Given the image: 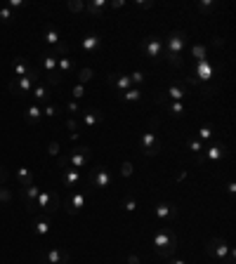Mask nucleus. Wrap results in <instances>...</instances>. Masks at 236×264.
Instances as JSON below:
<instances>
[{
    "label": "nucleus",
    "instance_id": "f257e3e1",
    "mask_svg": "<svg viewBox=\"0 0 236 264\" xmlns=\"http://www.w3.org/2000/svg\"><path fill=\"white\" fill-rule=\"evenodd\" d=\"M92 158V149L88 144H81L71 149V151H64V154L57 156V168H76V170H83L85 165L90 163Z\"/></svg>",
    "mask_w": 236,
    "mask_h": 264
},
{
    "label": "nucleus",
    "instance_id": "f03ea898",
    "mask_svg": "<svg viewBox=\"0 0 236 264\" xmlns=\"http://www.w3.org/2000/svg\"><path fill=\"white\" fill-rule=\"evenodd\" d=\"M163 43H165V52H163V55L168 57L170 66H173V69H182V52H184V45H187V33L180 31V28H175Z\"/></svg>",
    "mask_w": 236,
    "mask_h": 264
},
{
    "label": "nucleus",
    "instance_id": "7ed1b4c3",
    "mask_svg": "<svg viewBox=\"0 0 236 264\" xmlns=\"http://www.w3.org/2000/svg\"><path fill=\"white\" fill-rule=\"evenodd\" d=\"M59 208H62V198H59V193L45 189V191L38 193V198H36V203H33V210H31V215L52 217V215H57V212H59Z\"/></svg>",
    "mask_w": 236,
    "mask_h": 264
},
{
    "label": "nucleus",
    "instance_id": "20e7f679",
    "mask_svg": "<svg viewBox=\"0 0 236 264\" xmlns=\"http://www.w3.org/2000/svg\"><path fill=\"white\" fill-rule=\"evenodd\" d=\"M40 66H43V76H45V83L50 88H57V85H62V76L57 71V52L52 47H45L43 52H40Z\"/></svg>",
    "mask_w": 236,
    "mask_h": 264
},
{
    "label": "nucleus",
    "instance_id": "39448f33",
    "mask_svg": "<svg viewBox=\"0 0 236 264\" xmlns=\"http://www.w3.org/2000/svg\"><path fill=\"white\" fill-rule=\"evenodd\" d=\"M40 78H43V73L38 71L36 66L31 69V71L24 76V78H17V81L7 83V90L12 92V94H19V97H26V94H31V90L36 88L38 83H40Z\"/></svg>",
    "mask_w": 236,
    "mask_h": 264
},
{
    "label": "nucleus",
    "instance_id": "423d86ee",
    "mask_svg": "<svg viewBox=\"0 0 236 264\" xmlns=\"http://www.w3.org/2000/svg\"><path fill=\"white\" fill-rule=\"evenodd\" d=\"M158 116H154L151 118V130H146L144 135H142V139H139V149H142V154L146 156V158H154V156H158V151L163 149V142H158L156 139V128H158Z\"/></svg>",
    "mask_w": 236,
    "mask_h": 264
},
{
    "label": "nucleus",
    "instance_id": "0eeeda50",
    "mask_svg": "<svg viewBox=\"0 0 236 264\" xmlns=\"http://www.w3.org/2000/svg\"><path fill=\"white\" fill-rule=\"evenodd\" d=\"M208 253L218 262H225V264H234V250L229 248V243L225 241L222 236H213L208 241Z\"/></svg>",
    "mask_w": 236,
    "mask_h": 264
},
{
    "label": "nucleus",
    "instance_id": "6e6552de",
    "mask_svg": "<svg viewBox=\"0 0 236 264\" xmlns=\"http://www.w3.org/2000/svg\"><path fill=\"white\" fill-rule=\"evenodd\" d=\"M88 193H90V186H88V189H76V191L69 193V198L62 203V208L66 210L69 217L81 215V210L85 208V203H88Z\"/></svg>",
    "mask_w": 236,
    "mask_h": 264
},
{
    "label": "nucleus",
    "instance_id": "1a4fd4ad",
    "mask_svg": "<svg viewBox=\"0 0 236 264\" xmlns=\"http://www.w3.org/2000/svg\"><path fill=\"white\" fill-rule=\"evenodd\" d=\"M139 50H142V52H144L149 59L158 62V59L163 57V52H165V43H163V38L149 36V38H144V40L139 43Z\"/></svg>",
    "mask_w": 236,
    "mask_h": 264
},
{
    "label": "nucleus",
    "instance_id": "9d476101",
    "mask_svg": "<svg viewBox=\"0 0 236 264\" xmlns=\"http://www.w3.org/2000/svg\"><path fill=\"white\" fill-rule=\"evenodd\" d=\"M59 179H62V186L69 189V191H76L83 186V170H76V168H62L59 170Z\"/></svg>",
    "mask_w": 236,
    "mask_h": 264
},
{
    "label": "nucleus",
    "instance_id": "9b49d317",
    "mask_svg": "<svg viewBox=\"0 0 236 264\" xmlns=\"http://www.w3.org/2000/svg\"><path fill=\"white\" fill-rule=\"evenodd\" d=\"M109 184H111V173L104 165H97L90 173V177H88V186L90 189H107Z\"/></svg>",
    "mask_w": 236,
    "mask_h": 264
},
{
    "label": "nucleus",
    "instance_id": "f8f14e48",
    "mask_svg": "<svg viewBox=\"0 0 236 264\" xmlns=\"http://www.w3.org/2000/svg\"><path fill=\"white\" fill-rule=\"evenodd\" d=\"M194 78L199 83H208L213 76H215V69H213V62L210 59H203V62H194Z\"/></svg>",
    "mask_w": 236,
    "mask_h": 264
},
{
    "label": "nucleus",
    "instance_id": "ddd939ff",
    "mask_svg": "<svg viewBox=\"0 0 236 264\" xmlns=\"http://www.w3.org/2000/svg\"><path fill=\"white\" fill-rule=\"evenodd\" d=\"M107 83H109V85H114V90H116L118 94H123V92H127L130 88H132V78H130V76H125V73H109Z\"/></svg>",
    "mask_w": 236,
    "mask_h": 264
},
{
    "label": "nucleus",
    "instance_id": "4468645a",
    "mask_svg": "<svg viewBox=\"0 0 236 264\" xmlns=\"http://www.w3.org/2000/svg\"><path fill=\"white\" fill-rule=\"evenodd\" d=\"M81 120H83V125L85 128H97V125H102L104 123V113H102L100 109H90V106H85L81 113Z\"/></svg>",
    "mask_w": 236,
    "mask_h": 264
},
{
    "label": "nucleus",
    "instance_id": "2eb2a0df",
    "mask_svg": "<svg viewBox=\"0 0 236 264\" xmlns=\"http://www.w3.org/2000/svg\"><path fill=\"white\" fill-rule=\"evenodd\" d=\"M43 260L47 264H71V253L64 250V248H52V250H47L43 255Z\"/></svg>",
    "mask_w": 236,
    "mask_h": 264
},
{
    "label": "nucleus",
    "instance_id": "dca6fc26",
    "mask_svg": "<svg viewBox=\"0 0 236 264\" xmlns=\"http://www.w3.org/2000/svg\"><path fill=\"white\" fill-rule=\"evenodd\" d=\"M100 47H102L100 33H85V36L81 38V50L85 52V55H95V52H100Z\"/></svg>",
    "mask_w": 236,
    "mask_h": 264
},
{
    "label": "nucleus",
    "instance_id": "f3484780",
    "mask_svg": "<svg viewBox=\"0 0 236 264\" xmlns=\"http://www.w3.org/2000/svg\"><path fill=\"white\" fill-rule=\"evenodd\" d=\"M173 234H175L173 229H168L165 224H158V227H156V234H154V250H163V248H168Z\"/></svg>",
    "mask_w": 236,
    "mask_h": 264
},
{
    "label": "nucleus",
    "instance_id": "a211bd4d",
    "mask_svg": "<svg viewBox=\"0 0 236 264\" xmlns=\"http://www.w3.org/2000/svg\"><path fill=\"white\" fill-rule=\"evenodd\" d=\"M156 217L161 219V222H175L177 219V208H175L173 203H168V200H161L156 205Z\"/></svg>",
    "mask_w": 236,
    "mask_h": 264
},
{
    "label": "nucleus",
    "instance_id": "6ab92c4d",
    "mask_svg": "<svg viewBox=\"0 0 236 264\" xmlns=\"http://www.w3.org/2000/svg\"><path fill=\"white\" fill-rule=\"evenodd\" d=\"M50 231H52V217H33V236L38 238H45L50 236Z\"/></svg>",
    "mask_w": 236,
    "mask_h": 264
},
{
    "label": "nucleus",
    "instance_id": "aec40b11",
    "mask_svg": "<svg viewBox=\"0 0 236 264\" xmlns=\"http://www.w3.org/2000/svg\"><path fill=\"white\" fill-rule=\"evenodd\" d=\"M156 104L165 106V111L173 113V116H182V113H184V104H182V101H168L163 94H156Z\"/></svg>",
    "mask_w": 236,
    "mask_h": 264
},
{
    "label": "nucleus",
    "instance_id": "412c9836",
    "mask_svg": "<svg viewBox=\"0 0 236 264\" xmlns=\"http://www.w3.org/2000/svg\"><path fill=\"white\" fill-rule=\"evenodd\" d=\"M203 156H206V161H213V163H218V161H222L225 156H227V146L225 144H213L208 149V151H203Z\"/></svg>",
    "mask_w": 236,
    "mask_h": 264
},
{
    "label": "nucleus",
    "instance_id": "4be33fe9",
    "mask_svg": "<svg viewBox=\"0 0 236 264\" xmlns=\"http://www.w3.org/2000/svg\"><path fill=\"white\" fill-rule=\"evenodd\" d=\"M165 94H168L173 101H182L187 97V88H184V83H173V85L165 88ZM168 97H165V99H168Z\"/></svg>",
    "mask_w": 236,
    "mask_h": 264
},
{
    "label": "nucleus",
    "instance_id": "5701e85b",
    "mask_svg": "<svg viewBox=\"0 0 236 264\" xmlns=\"http://www.w3.org/2000/svg\"><path fill=\"white\" fill-rule=\"evenodd\" d=\"M24 118H26L28 125H38V123L43 120V109H40L36 101H33V104H28V106H26V113H24Z\"/></svg>",
    "mask_w": 236,
    "mask_h": 264
},
{
    "label": "nucleus",
    "instance_id": "b1692460",
    "mask_svg": "<svg viewBox=\"0 0 236 264\" xmlns=\"http://www.w3.org/2000/svg\"><path fill=\"white\" fill-rule=\"evenodd\" d=\"M177 248H180V243H177V236L173 234V236H170V243H168V248H163V250H156V257L168 262V260H173V257H175Z\"/></svg>",
    "mask_w": 236,
    "mask_h": 264
},
{
    "label": "nucleus",
    "instance_id": "393cba45",
    "mask_svg": "<svg viewBox=\"0 0 236 264\" xmlns=\"http://www.w3.org/2000/svg\"><path fill=\"white\" fill-rule=\"evenodd\" d=\"M43 40H45L47 47H57V45H59V43H62V36H59L57 26L47 24V26H45V33H43Z\"/></svg>",
    "mask_w": 236,
    "mask_h": 264
},
{
    "label": "nucleus",
    "instance_id": "a878e982",
    "mask_svg": "<svg viewBox=\"0 0 236 264\" xmlns=\"http://www.w3.org/2000/svg\"><path fill=\"white\" fill-rule=\"evenodd\" d=\"M57 71H59V76H69V73L76 71V62H73L71 57H57Z\"/></svg>",
    "mask_w": 236,
    "mask_h": 264
},
{
    "label": "nucleus",
    "instance_id": "bb28decb",
    "mask_svg": "<svg viewBox=\"0 0 236 264\" xmlns=\"http://www.w3.org/2000/svg\"><path fill=\"white\" fill-rule=\"evenodd\" d=\"M33 99L36 101H50V94H52V88H50V85H47V83H38L36 88H33Z\"/></svg>",
    "mask_w": 236,
    "mask_h": 264
},
{
    "label": "nucleus",
    "instance_id": "cd10ccee",
    "mask_svg": "<svg viewBox=\"0 0 236 264\" xmlns=\"http://www.w3.org/2000/svg\"><path fill=\"white\" fill-rule=\"evenodd\" d=\"M107 7H109V2H107V0H95V2H85V12H88V14H92V17H102Z\"/></svg>",
    "mask_w": 236,
    "mask_h": 264
},
{
    "label": "nucleus",
    "instance_id": "c85d7f7f",
    "mask_svg": "<svg viewBox=\"0 0 236 264\" xmlns=\"http://www.w3.org/2000/svg\"><path fill=\"white\" fill-rule=\"evenodd\" d=\"M66 130H69V142H78V139H81V123H78V120L73 118V116H69V118H66Z\"/></svg>",
    "mask_w": 236,
    "mask_h": 264
},
{
    "label": "nucleus",
    "instance_id": "c756f323",
    "mask_svg": "<svg viewBox=\"0 0 236 264\" xmlns=\"http://www.w3.org/2000/svg\"><path fill=\"white\" fill-rule=\"evenodd\" d=\"M31 69H33V64H31L28 59H14V62H12V71H14L17 78H24Z\"/></svg>",
    "mask_w": 236,
    "mask_h": 264
},
{
    "label": "nucleus",
    "instance_id": "7c9ffc66",
    "mask_svg": "<svg viewBox=\"0 0 236 264\" xmlns=\"http://www.w3.org/2000/svg\"><path fill=\"white\" fill-rule=\"evenodd\" d=\"M17 179H19V186H21V189H24V186H31V184H33V173H31L28 168H19Z\"/></svg>",
    "mask_w": 236,
    "mask_h": 264
},
{
    "label": "nucleus",
    "instance_id": "2f4dec72",
    "mask_svg": "<svg viewBox=\"0 0 236 264\" xmlns=\"http://www.w3.org/2000/svg\"><path fill=\"white\" fill-rule=\"evenodd\" d=\"M142 97H144V94H142V88H130V90L127 92H123V94H120V99L125 101H130V104H132V101H142Z\"/></svg>",
    "mask_w": 236,
    "mask_h": 264
},
{
    "label": "nucleus",
    "instance_id": "473e14b6",
    "mask_svg": "<svg viewBox=\"0 0 236 264\" xmlns=\"http://www.w3.org/2000/svg\"><path fill=\"white\" fill-rule=\"evenodd\" d=\"M191 57H194V62H203V59H208V50H206V45L194 43V45H191Z\"/></svg>",
    "mask_w": 236,
    "mask_h": 264
},
{
    "label": "nucleus",
    "instance_id": "72a5a7b5",
    "mask_svg": "<svg viewBox=\"0 0 236 264\" xmlns=\"http://www.w3.org/2000/svg\"><path fill=\"white\" fill-rule=\"evenodd\" d=\"M92 78H95V71H92L90 66H83L81 71H78V83H81V85H88Z\"/></svg>",
    "mask_w": 236,
    "mask_h": 264
},
{
    "label": "nucleus",
    "instance_id": "f704fd0d",
    "mask_svg": "<svg viewBox=\"0 0 236 264\" xmlns=\"http://www.w3.org/2000/svg\"><path fill=\"white\" fill-rule=\"evenodd\" d=\"M120 208L127 210V212H135L139 205H137V200L132 198V196H125V198H120Z\"/></svg>",
    "mask_w": 236,
    "mask_h": 264
},
{
    "label": "nucleus",
    "instance_id": "c9c22d12",
    "mask_svg": "<svg viewBox=\"0 0 236 264\" xmlns=\"http://www.w3.org/2000/svg\"><path fill=\"white\" fill-rule=\"evenodd\" d=\"M187 149L194 151V154H203V151H206V144H203L201 139H189V142H187Z\"/></svg>",
    "mask_w": 236,
    "mask_h": 264
},
{
    "label": "nucleus",
    "instance_id": "e433bc0d",
    "mask_svg": "<svg viewBox=\"0 0 236 264\" xmlns=\"http://www.w3.org/2000/svg\"><path fill=\"white\" fill-rule=\"evenodd\" d=\"M83 109H85V104H78V101H66V111H69L71 116H81Z\"/></svg>",
    "mask_w": 236,
    "mask_h": 264
},
{
    "label": "nucleus",
    "instance_id": "4c0bfd02",
    "mask_svg": "<svg viewBox=\"0 0 236 264\" xmlns=\"http://www.w3.org/2000/svg\"><path fill=\"white\" fill-rule=\"evenodd\" d=\"M213 137H215V132H213V128H208V125H203V128L199 130V139L203 142V144H206V142H210Z\"/></svg>",
    "mask_w": 236,
    "mask_h": 264
},
{
    "label": "nucleus",
    "instance_id": "58836bf2",
    "mask_svg": "<svg viewBox=\"0 0 236 264\" xmlns=\"http://www.w3.org/2000/svg\"><path fill=\"white\" fill-rule=\"evenodd\" d=\"M12 19H14V12H12L7 5H5V7H0V21H2V24H9Z\"/></svg>",
    "mask_w": 236,
    "mask_h": 264
},
{
    "label": "nucleus",
    "instance_id": "ea45409f",
    "mask_svg": "<svg viewBox=\"0 0 236 264\" xmlns=\"http://www.w3.org/2000/svg\"><path fill=\"white\" fill-rule=\"evenodd\" d=\"M57 113H59V109H57L55 104H50V101H47L45 106H43V116H45V118H55Z\"/></svg>",
    "mask_w": 236,
    "mask_h": 264
},
{
    "label": "nucleus",
    "instance_id": "a19ab883",
    "mask_svg": "<svg viewBox=\"0 0 236 264\" xmlns=\"http://www.w3.org/2000/svg\"><path fill=\"white\" fill-rule=\"evenodd\" d=\"M66 9H69V12H83V9H85V2H83V0H71V2H66Z\"/></svg>",
    "mask_w": 236,
    "mask_h": 264
},
{
    "label": "nucleus",
    "instance_id": "79ce46f5",
    "mask_svg": "<svg viewBox=\"0 0 236 264\" xmlns=\"http://www.w3.org/2000/svg\"><path fill=\"white\" fill-rule=\"evenodd\" d=\"M120 177H132V163H130V161H123V163H120Z\"/></svg>",
    "mask_w": 236,
    "mask_h": 264
},
{
    "label": "nucleus",
    "instance_id": "37998d69",
    "mask_svg": "<svg viewBox=\"0 0 236 264\" xmlns=\"http://www.w3.org/2000/svg\"><path fill=\"white\" fill-rule=\"evenodd\" d=\"M71 94L76 97V99H83V97H85V85L76 83V85H73V90H71Z\"/></svg>",
    "mask_w": 236,
    "mask_h": 264
},
{
    "label": "nucleus",
    "instance_id": "c03bdc74",
    "mask_svg": "<svg viewBox=\"0 0 236 264\" xmlns=\"http://www.w3.org/2000/svg\"><path fill=\"white\" fill-rule=\"evenodd\" d=\"M213 7H215V2H213V0H203V2H196V9H199V12H210Z\"/></svg>",
    "mask_w": 236,
    "mask_h": 264
},
{
    "label": "nucleus",
    "instance_id": "a18cd8bd",
    "mask_svg": "<svg viewBox=\"0 0 236 264\" xmlns=\"http://www.w3.org/2000/svg\"><path fill=\"white\" fill-rule=\"evenodd\" d=\"M130 78H132V85H144V81H146V76L142 71H135Z\"/></svg>",
    "mask_w": 236,
    "mask_h": 264
},
{
    "label": "nucleus",
    "instance_id": "49530a36",
    "mask_svg": "<svg viewBox=\"0 0 236 264\" xmlns=\"http://www.w3.org/2000/svg\"><path fill=\"white\" fill-rule=\"evenodd\" d=\"M47 154H50V156H55V158L59 156V142H57V139H55V142H50V144H47Z\"/></svg>",
    "mask_w": 236,
    "mask_h": 264
},
{
    "label": "nucleus",
    "instance_id": "de8ad7c7",
    "mask_svg": "<svg viewBox=\"0 0 236 264\" xmlns=\"http://www.w3.org/2000/svg\"><path fill=\"white\" fill-rule=\"evenodd\" d=\"M24 5H26L24 0H9V2H7V7L12 9V12H14V9H21V7H24Z\"/></svg>",
    "mask_w": 236,
    "mask_h": 264
},
{
    "label": "nucleus",
    "instance_id": "09e8293b",
    "mask_svg": "<svg viewBox=\"0 0 236 264\" xmlns=\"http://www.w3.org/2000/svg\"><path fill=\"white\" fill-rule=\"evenodd\" d=\"M154 5H156L154 0H149V2H137V7H139V9H151Z\"/></svg>",
    "mask_w": 236,
    "mask_h": 264
},
{
    "label": "nucleus",
    "instance_id": "8fccbe9b",
    "mask_svg": "<svg viewBox=\"0 0 236 264\" xmlns=\"http://www.w3.org/2000/svg\"><path fill=\"white\" fill-rule=\"evenodd\" d=\"M184 81L189 83V85H194V88H201V83L196 81V78H194V76H184Z\"/></svg>",
    "mask_w": 236,
    "mask_h": 264
},
{
    "label": "nucleus",
    "instance_id": "3c124183",
    "mask_svg": "<svg viewBox=\"0 0 236 264\" xmlns=\"http://www.w3.org/2000/svg\"><path fill=\"white\" fill-rule=\"evenodd\" d=\"M7 177H9V175H7V170H5V168H0V184H5V182H7Z\"/></svg>",
    "mask_w": 236,
    "mask_h": 264
},
{
    "label": "nucleus",
    "instance_id": "603ef678",
    "mask_svg": "<svg viewBox=\"0 0 236 264\" xmlns=\"http://www.w3.org/2000/svg\"><path fill=\"white\" fill-rule=\"evenodd\" d=\"M9 198H12V193L7 189H0V200H9Z\"/></svg>",
    "mask_w": 236,
    "mask_h": 264
},
{
    "label": "nucleus",
    "instance_id": "864d4df0",
    "mask_svg": "<svg viewBox=\"0 0 236 264\" xmlns=\"http://www.w3.org/2000/svg\"><path fill=\"white\" fill-rule=\"evenodd\" d=\"M194 163H196V165H203V163H206V156H203V154H196Z\"/></svg>",
    "mask_w": 236,
    "mask_h": 264
},
{
    "label": "nucleus",
    "instance_id": "5fc2aeb1",
    "mask_svg": "<svg viewBox=\"0 0 236 264\" xmlns=\"http://www.w3.org/2000/svg\"><path fill=\"white\" fill-rule=\"evenodd\" d=\"M125 5V2H120V0H116V2H109V9H120Z\"/></svg>",
    "mask_w": 236,
    "mask_h": 264
},
{
    "label": "nucleus",
    "instance_id": "6e6d98bb",
    "mask_svg": "<svg viewBox=\"0 0 236 264\" xmlns=\"http://www.w3.org/2000/svg\"><path fill=\"white\" fill-rule=\"evenodd\" d=\"M127 264H139V257H137V255H127Z\"/></svg>",
    "mask_w": 236,
    "mask_h": 264
},
{
    "label": "nucleus",
    "instance_id": "4d7b16f0",
    "mask_svg": "<svg viewBox=\"0 0 236 264\" xmlns=\"http://www.w3.org/2000/svg\"><path fill=\"white\" fill-rule=\"evenodd\" d=\"M222 43H225L222 38H215V40H213V47H218V50H220V47H222Z\"/></svg>",
    "mask_w": 236,
    "mask_h": 264
},
{
    "label": "nucleus",
    "instance_id": "13d9d810",
    "mask_svg": "<svg viewBox=\"0 0 236 264\" xmlns=\"http://www.w3.org/2000/svg\"><path fill=\"white\" fill-rule=\"evenodd\" d=\"M227 191H229V193H236V184H234V182H229V184H227Z\"/></svg>",
    "mask_w": 236,
    "mask_h": 264
},
{
    "label": "nucleus",
    "instance_id": "bf43d9fd",
    "mask_svg": "<svg viewBox=\"0 0 236 264\" xmlns=\"http://www.w3.org/2000/svg\"><path fill=\"white\" fill-rule=\"evenodd\" d=\"M168 262H170V264H187L184 260H168Z\"/></svg>",
    "mask_w": 236,
    "mask_h": 264
},
{
    "label": "nucleus",
    "instance_id": "052dcab7",
    "mask_svg": "<svg viewBox=\"0 0 236 264\" xmlns=\"http://www.w3.org/2000/svg\"><path fill=\"white\" fill-rule=\"evenodd\" d=\"M38 264H47V262H45V260H43V257H40V262H38Z\"/></svg>",
    "mask_w": 236,
    "mask_h": 264
}]
</instances>
